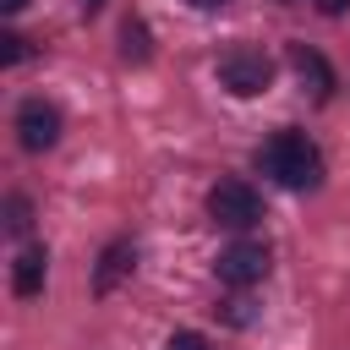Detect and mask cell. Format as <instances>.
I'll list each match as a JSON object with an SVG mask.
<instances>
[{
    "mask_svg": "<svg viewBox=\"0 0 350 350\" xmlns=\"http://www.w3.org/2000/svg\"><path fill=\"white\" fill-rule=\"evenodd\" d=\"M257 170H262L273 186H284V191H317V186H323V153H317V142H312L306 131H295V126L273 131V137L257 148Z\"/></svg>",
    "mask_w": 350,
    "mask_h": 350,
    "instance_id": "obj_1",
    "label": "cell"
},
{
    "mask_svg": "<svg viewBox=\"0 0 350 350\" xmlns=\"http://www.w3.org/2000/svg\"><path fill=\"white\" fill-rule=\"evenodd\" d=\"M219 82L235 93V98H257L268 82H273V60L262 55V49H230L224 60H219Z\"/></svg>",
    "mask_w": 350,
    "mask_h": 350,
    "instance_id": "obj_2",
    "label": "cell"
},
{
    "mask_svg": "<svg viewBox=\"0 0 350 350\" xmlns=\"http://www.w3.org/2000/svg\"><path fill=\"white\" fill-rule=\"evenodd\" d=\"M208 213H213V224H224V230H252V224L262 219V197H257L246 180H219V186L208 191Z\"/></svg>",
    "mask_w": 350,
    "mask_h": 350,
    "instance_id": "obj_3",
    "label": "cell"
},
{
    "mask_svg": "<svg viewBox=\"0 0 350 350\" xmlns=\"http://www.w3.org/2000/svg\"><path fill=\"white\" fill-rule=\"evenodd\" d=\"M16 137H22L27 153L55 148V142H60V109H55L49 98H22V104H16Z\"/></svg>",
    "mask_w": 350,
    "mask_h": 350,
    "instance_id": "obj_4",
    "label": "cell"
},
{
    "mask_svg": "<svg viewBox=\"0 0 350 350\" xmlns=\"http://www.w3.org/2000/svg\"><path fill=\"white\" fill-rule=\"evenodd\" d=\"M262 273H268V246L262 241H235V246L219 252V279L224 284L246 290V284H262Z\"/></svg>",
    "mask_w": 350,
    "mask_h": 350,
    "instance_id": "obj_5",
    "label": "cell"
},
{
    "mask_svg": "<svg viewBox=\"0 0 350 350\" xmlns=\"http://www.w3.org/2000/svg\"><path fill=\"white\" fill-rule=\"evenodd\" d=\"M290 66H295V77L312 88V98H317V104H323V98H334V71H328V60H323L317 49L290 44Z\"/></svg>",
    "mask_w": 350,
    "mask_h": 350,
    "instance_id": "obj_6",
    "label": "cell"
},
{
    "mask_svg": "<svg viewBox=\"0 0 350 350\" xmlns=\"http://www.w3.org/2000/svg\"><path fill=\"white\" fill-rule=\"evenodd\" d=\"M44 268H49V252H44V246H22L16 262H11V290H16L22 301L38 295V290H44Z\"/></svg>",
    "mask_w": 350,
    "mask_h": 350,
    "instance_id": "obj_7",
    "label": "cell"
},
{
    "mask_svg": "<svg viewBox=\"0 0 350 350\" xmlns=\"http://www.w3.org/2000/svg\"><path fill=\"white\" fill-rule=\"evenodd\" d=\"M137 268V252H131V241H115V246H104V257H98V273H93V290L98 295H109L126 273Z\"/></svg>",
    "mask_w": 350,
    "mask_h": 350,
    "instance_id": "obj_8",
    "label": "cell"
},
{
    "mask_svg": "<svg viewBox=\"0 0 350 350\" xmlns=\"http://www.w3.org/2000/svg\"><path fill=\"white\" fill-rule=\"evenodd\" d=\"M120 38H126V44H120V55H126V60H137V66H142V60L153 55V49H148V27H142V22H126V27H120Z\"/></svg>",
    "mask_w": 350,
    "mask_h": 350,
    "instance_id": "obj_9",
    "label": "cell"
},
{
    "mask_svg": "<svg viewBox=\"0 0 350 350\" xmlns=\"http://www.w3.org/2000/svg\"><path fill=\"white\" fill-rule=\"evenodd\" d=\"M27 224H33L27 197H11V202H5V230H11V235H27Z\"/></svg>",
    "mask_w": 350,
    "mask_h": 350,
    "instance_id": "obj_10",
    "label": "cell"
},
{
    "mask_svg": "<svg viewBox=\"0 0 350 350\" xmlns=\"http://www.w3.org/2000/svg\"><path fill=\"white\" fill-rule=\"evenodd\" d=\"M164 350H213V345H208V334L180 328V334H170V339H164Z\"/></svg>",
    "mask_w": 350,
    "mask_h": 350,
    "instance_id": "obj_11",
    "label": "cell"
},
{
    "mask_svg": "<svg viewBox=\"0 0 350 350\" xmlns=\"http://www.w3.org/2000/svg\"><path fill=\"white\" fill-rule=\"evenodd\" d=\"M0 44H5V49H0L5 66H22V60H27V38H22V33H0Z\"/></svg>",
    "mask_w": 350,
    "mask_h": 350,
    "instance_id": "obj_12",
    "label": "cell"
},
{
    "mask_svg": "<svg viewBox=\"0 0 350 350\" xmlns=\"http://www.w3.org/2000/svg\"><path fill=\"white\" fill-rule=\"evenodd\" d=\"M312 5H317L323 16H345V11H350V0H312Z\"/></svg>",
    "mask_w": 350,
    "mask_h": 350,
    "instance_id": "obj_13",
    "label": "cell"
},
{
    "mask_svg": "<svg viewBox=\"0 0 350 350\" xmlns=\"http://www.w3.org/2000/svg\"><path fill=\"white\" fill-rule=\"evenodd\" d=\"M197 11H219V5H230V0H191Z\"/></svg>",
    "mask_w": 350,
    "mask_h": 350,
    "instance_id": "obj_14",
    "label": "cell"
},
{
    "mask_svg": "<svg viewBox=\"0 0 350 350\" xmlns=\"http://www.w3.org/2000/svg\"><path fill=\"white\" fill-rule=\"evenodd\" d=\"M22 5H27V0H0V11H22Z\"/></svg>",
    "mask_w": 350,
    "mask_h": 350,
    "instance_id": "obj_15",
    "label": "cell"
},
{
    "mask_svg": "<svg viewBox=\"0 0 350 350\" xmlns=\"http://www.w3.org/2000/svg\"><path fill=\"white\" fill-rule=\"evenodd\" d=\"M98 5H104V0H82V11H98Z\"/></svg>",
    "mask_w": 350,
    "mask_h": 350,
    "instance_id": "obj_16",
    "label": "cell"
},
{
    "mask_svg": "<svg viewBox=\"0 0 350 350\" xmlns=\"http://www.w3.org/2000/svg\"><path fill=\"white\" fill-rule=\"evenodd\" d=\"M284 5H295V0H284Z\"/></svg>",
    "mask_w": 350,
    "mask_h": 350,
    "instance_id": "obj_17",
    "label": "cell"
}]
</instances>
